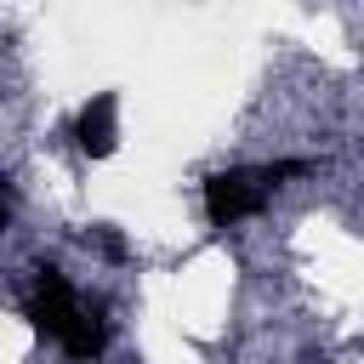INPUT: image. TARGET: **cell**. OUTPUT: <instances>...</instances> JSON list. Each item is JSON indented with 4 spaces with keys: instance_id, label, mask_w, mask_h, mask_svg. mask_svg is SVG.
Segmentation results:
<instances>
[{
    "instance_id": "3957f363",
    "label": "cell",
    "mask_w": 364,
    "mask_h": 364,
    "mask_svg": "<svg viewBox=\"0 0 364 364\" xmlns=\"http://www.w3.org/2000/svg\"><path fill=\"white\" fill-rule=\"evenodd\" d=\"M114 114H119L114 91H97V97L80 108V119H74V142H80V154H91V159H108V154H114V142H119Z\"/></svg>"
},
{
    "instance_id": "6da1fadb",
    "label": "cell",
    "mask_w": 364,
    "mask_h": 364,
    "mask_svg": "<svg viewBox=\"0 0 364 364\" xmlns=\"http://www.w3.org/2000/svg\"><path fill=\"white\" fill-rule=\"evenodd\" d=\"M28 318H34V324H40V330L68 353V358H97V353H102V341H108L102 313H97V307H85L51 262H40V267H34V301H28Z\"/></svg>"
},
{
    "instance_id": "277c9868",
    "label": "cell",
    "mask_w": 364,
    "mask_h": 364,
    "mask_svg": "<svg viewBox=\"0 0 364 364\" xmlns=\"http://www.w3.org/2000/svg\"><path fill=\"white\" fill-rule=\"evenodd\" d=\"M0 233H6V199H0Z\"/></svg>"
},
{
    "instance_id": "7a4b0ae2",
    "label": "cell",
    "mask_w": 364,
    "mask_h": 364,
    "mask_svg": "<svg viewBox=\"0 0 364 364\" xmlns=\"http://www.w3.org/2000/svg\"><path fill=\"white\" fill-rule=\"evenodd\" d=\"M301 171H307V159H279V165H262V171H216V176H205V216L216 228L256 216L267 205V193L284 176H301Z\"/></svg>"
}]
</instances>
